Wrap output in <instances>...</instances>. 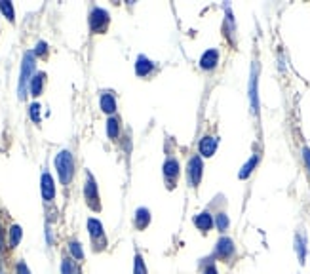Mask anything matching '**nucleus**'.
Instances as JSON below:
<instances>
[{"label": "nucleus", "mask_w": 310, "mask_h": 274, "mask_svg": "<svg viewBox=\"0 0 310 274\" xmlns=\"http://www.w3.org/2000/svg\"><path fill=\"white\" fill-rule=\"evenodd\" d=\"M55 170H57V175H59V181L67 187L72 177H74V158H72V153L70 151H61L57 156H55Z\"/></svg>", "instance_id": "f257e3e1"}, {"label": "nucleus", "mask_w": 310, "mask_h": 274, "mask_svg": "<svg viewBox=\"0 0 310 274\" xmlns=\"http://www.w3.org/2000/svg\"><path fill=\"white\" fill-rule=\"evenodd\" d=\"M35 53L33 51H27L23 55V63H21V75H19V86H18V92H19V99H25L27 94V88L31 84V80L35 77Z\"/></svg>", "instance_id": "f03ea898"}, {"label": "nucleus", "mask_w": 310, "mask_h": 274, "mask_svg": "<svg viewBox=\"0 0 310 274\" xmlns=\"http://www.w3.org/2000/svg\"><path fill=\"white\" fill-rule=\"evenodd\" d=\"M88 232H90V238H92V244H94L95 251L107 248L103 223L99 221V219H95V217H90V219H88Z\"/></svg>", "instance_id": "7ed1b4c3"}, {"label": "nucleus", "mask_w": 310, "mask_h": 274, "mask_svg": "<svg viewBox=\"0 0 310 274\" xmlns=\"http://www.w3.org/2000/svg\"><path fill=\"white\" fill-rule=\"evenodd\" d=\"M90 29H92V33L99 34V33H105L107 31V27L111 23V17H109V12L103 8H97L95 6L92 12H90Z\"/></svg>", "instance_id": "20e7f679"}, {"label": "nucleus", "mask_w": 310, "mask_h": 274, "mask_svg": "<svg viewBox=\"0 0 310 274\" xmlns=\"http://www.w3.org/2000/svg\"><path fill=\"white\" fill-rule=\"evenodd\" d=\"M84 198H86L88 206H90L94 212H99V210H101V204H99V192H97V183H95L92 173H88L86 175V183H84Z\"/></svg>", "instance_id": "39448f33"}, {"label": "nucleus", "mask_w": 310, "mask_h": 274, "mask_svg": "<svg viewBox=\"0 0 310 274\" xmlns=\"http://www.w3.org/2000/svg\"><path fill=\"white\" fill-rule=\"evenodd\" d=\"M202 173H204V164H202V158L198 154H194L189 160V166H187V177H189V183L192 187H198L200 181H202Z\"/></svg>", "instance_id": "423d86ee"}, {"label": "nucleus", "mask_w": 310, "mask_h": 274, "mask_svg": "<svg viewBox=\"0 0 310 274\" xmlns=\"http://www.w3.org/2000/svg\"><path fill=\"white\" fill-rule=\"evenodd\" d=\"M179 162L175 158H168L162 166V175H164L166 183H168V188L175 187V181L179 179Z\"/></svg>", "instance_id": "0eeeda50"}, {"label": "nucleus", "mask_w": 310, "mask_h": 274, "mask_svg": "<svg viewBox=\"0 0 310 274\" xmlns=\"http://www.w3.org/2000/svg\"><path fill=\"white\" fill-rule=\"evenodd\" d=\"M40 192H42L44 202H52L55 198V183H53V177L48 171H44L42 177H40Z\"/></svg>", "instance_id": "6e6552de"}, {"label": "nucleus", "mask_w": 310, "mask_h": 274, "mask_svg": "<svg viewBox=\"0 0 310 274\" xmlns=\"http://www.w3.org/2000/svg\"><path fill=\"white\" fill-rule=\"evenodd\" d=\"M217 151V139L211 135H204L200 139L198 143V153L204 156V158H211Z\"/></svg>", "instance_id": "1a4fd4ad"}, {"label": "nucleus", "mask_w": 310, "mask_h": 274, "mask_svg": "<svg viewBox=\"0 0 310 274\" xmlns=\"http://www.w3.org/2000/svg\"><path fill=\"white\" fill-rule=\"evenodd\" d=\"M250 101H251V112H253V114H257V111H259V97H257V67L251 68Z\"/></svg>", "instance_id": "9d476101"}, {"label": "nucleus", "mask_w": 310, "mask_h": 274, "mask_svg": "<svg viewBox=\"0 0 310 274\" xmlns=\"http://www.w3.org/2000/svg\"><path fill=\"white\" fill-rule=\"evenodd\" d=\"M217 63H219V51L217 50L204 51L202 57H200V67L204 68V71H211V68H215Z\"/></svg>", "instance_id": "9b49d317"}, {"label": "nucleus", "mask_w": 310, "mask_h": 274, "mask_svg": "<svg viewBox=\"0 0 310 274\" xmlns=\"http://www.w3.org/2000/svg\"><path fill=\"white\" fill-rule=\"evenodd\" d=\"M215 253L219 257H223V259H228V257L234 253V242L230 238H226V236L219 238V242H217V248H215Z\"/></svg>", "instance_id": "f8f14e48"}, {"label": "nucleus", "mask_w": 310, "mask_h": 274, "mask_svg": "<svg viewBox=\"0 0 310 274\" xmlns=\"http://www.w3.org/2000/svg\"><path fill=\"white\" fill-rule=\"evenodd\" d=\"M152 71H154V63L145 55H139L137 63H135V75L137 77H148Z\"/></svg>", "instance_id": "ddd939ff"}, {"label": "nucleus", "mask_w": 310, "mask_h": 274, "mask_svg": "<svg viewBox=\"0 0 310 274\" xmlns=\"http://www.w3.org/2000/svg\"><path fill=\"white\" fill-rule=\"evenodd\" d=\"M99 107H101V111L105 114H112V112L116 111V99H114V95L111 92H103V94L99 95Z\"/></svg>", "instance_id": "4468645a"}, {"label": "nucleus", "mask_w": 310, "mask_h": 274, "mask_svg": "<svg viewBox=\"0 0 310 274\" xmlns=\"http://www.w3.org/2000/svg\"><path fill=\"white\" fill-rule=\"evenodd\" d=\"M194 225H196V229L202 232H207L211 227H213V215L209 214V212H202L194 217Z\"/></svg>", "instance_id": "2eb2a0df"}, {"label": "nucleus", "mask_w": 310, "mask_h": 274, "mask_svg": "<svg viewBox=\"0 0 310 274\" xmlns=\"http://www.w3.org/2000/svg\"><path fill=\"white\" fill-rule=\"evenodd\" d=\"M148 225H150V210L148 208H139L135 212V227L139 231H145Z\"/></svg>", "instance_id": "dca6fc26"}, {"label": "nucleus", "mask_w": 310, "mask_h": 274, "mask_svg": "<svg viewBox=\"0 0 310 274\" xmlns=\"http://www.w3.org/2000/svg\"><path fill=\"white\" fill-rule=\"evenodd\" d=\"M44 80H46V75H44V73H36L35 77H33L31 84H29V90H31V95H33V97H38V95L42 94Z\"/></svg>", "instance_id": "f3484780"}, {"label": "nucleus", "mask_w": 310, "mask_h": 274, "mask_svg": "<svg viewBox=\"0 0 310 274\" xmlns=\"http://www.w3.org/2000/svg\"><path fill=\"white\" fill-rule=\"evenodd\" d=\"M107 135L112 141L118 139V135H120V120L114 118V116H111V118L107 120Z\"/></svg>", "instance_id": "a211bd4d"}, {"label": "nucleus", "mask_w": 310, "mask_h": 274, "mask_svg": "<svg viewBox=\"0 0 310 274\" xmlns=\"http://www.w3.org/2000/svg\"><path fill=\"white\" fill-rule=\"evenodd\" d=\"M61 274H82V270L72 257H65L61 263Z\"/></svg>", "instance_id": "6ab92c4d"}, {"label": "nucleus", "mask_w": 310, "mask_h": 274, "mask_svg": "<svg viewBox=\"0 0 310 274\" xmlns=\"http://www.w3.org/2000/svg\"><path fill=\"white\" fill-rule=\"evenodd\" d=\"M23 238V231L19 225H12L10 227V248H18V244Z\"/></svg>", "instance_id": "aec40b11"}, {"label": "nucleus", "mask_w": 310, "mask_h": 274, "mask_svg": "<svg viewBox=\"0 0 310 274\" xmlns=\"http://www.w3.org/2000/svg\"><path fill=\"white\" fill-rule=\"evenodd\" d=\"M257 160H259L257 154H255V156H251L250 160L242 166V171L238 173V177H240V179H248V177H250V173L253 171V168L257 166Z\"/></svg>", "instance_id": "412c9836"}, {"label": "nucleus", "mask_w": 310, "mask_h": 274, "mask_svg": "<svg viewBox=\"0 0 310 274\" xmlns=\"http://www.w3.org/2000/svg\"><path fill=\"white\" fill-rule=\"evenodd\" d=\"M69 249H70V255H72V259H76V261H82V259H84V249H82V246H80V242H78V240H70Z\"/></svg>", "instance_id": "4be33fe9"}, {"label": "nucleus", "mask_w": 310, "mask_h": 274, "mask_svg": "<svg viewBox=\"0 0 310 274\" xmlns=\"http://www.w3.org/2000/svg\"><path fill=\"white\" fill-rule=\"evenodd\" d=\"M0 12L8 17L10 23L16 21V17H14V4H12V2H8V0H0Z\"/></svg>", "instance_id": "5701e85b"}, {"label": "nucleus", "mask_w": 310, "mask_h": 274, "mask_svg": "<svg viewBox=\"0 0 310 274\" xmlns=\"http://www.w3.org/2000/svg\"><path fill=\"white\" fill-rule=\"evenodd\" d=\"M295 249H297V255H299V263H304V255H306V249H304V238L301 234H297L295 238Z\"/></svg>", "instance_id": "b1692460"}, {"label": "nucleus", "mask_w": 310, "mask_h": 274, "mask_svg": "<svg viewBox=\"0 0 310 274\" xmlns=\"http://www.w3.org/2000/svg\"><path fill=\"white\" fill-rule=\"evenodd\" d=\"M133 274H148L146 270V265L143 261L141 253H135V261H133Z\"/></svg>", "instance_id": "393cba45"}, {"label": "nucleus", "mask_w": 310, "mask_h": 274, "mask_svg": "<svg viewBox=\"0 0 310 274\" xmlns=\"http://www.w3.org/2000/svg\"><path fill=\"white\" fill-rule=\"evenodd\" d=\"M29 114H31V120H33L35 124H40V105H38V103H33V105L29 107Z\"/></svg>", "instance_id": "a878e982"}, {"label": "nucleus", "mask_w": 310, "mask_h": 274, "mask_svg": "<svg viewBox=\"0 0 310 274\" xmlns=\"http://www.w3.org/2000/svg\"><path fill=\"white\" fill-rule=\"evenodd\" d=\"M215 225L221 232L226 231V229H228V217H226V214H217Z\"/></svg>", "instance_id": "bb28decb"}, {"label": "nucleus", "mask_w": 310, "mask_h": 274, "mask_svg": "<svg viewBox=\"0 0 310 274\" xmlns=\"http://www.w3.org/2000/svg\"><path fill=\"white\" fill-rule=\"evenodd\" d=\"M46 51H48V44L40 40V42L36 44V50H35V55H46Z\"/></svg>", "instance_id": "cd10ccee"}, {"label": "nucleus", "mask_w": 310, "mask_h": 274, "mask_svg": "<svg viewBox=\"0 0 310 274\" xmlns=\"http://www.w3.org/2000/svg\"><path fill=\"white\" fill-rule=\"evenodd\" d=\"M16 274H31V270H29V266H27L25 261H19L18 266H16Z\"/></svg>", "instance_id": "c85d7f7f"}, {"label": "nucleus", "mask_w": 310, "mask_h": 274, "mask_svg": "<svg viewBox=\"0 0 310 274\" xmlns=\"http://www.w3.org/2000/svg\"><path fill=\"white\" fill-rule=\"evenodd\" d=\"M302 158H304V164H306V168H308V171H310V149H302Z\"/></svg>", "instance_id": "c756f323"}, {"label": "nucleus", "mask_w": 310, "mask_h": 274, "mask_svg": "<svg viewBox=\"0 0 310 274\" xmlns=\"http://www.w3.org/2000/svg\"><path fill=\"white\" fill-rule=\"evenodd\" d=\"M204 274H219V272H217L215 265H213V263H209V265L206 266V270H204Z\"/></svg>", "instance_id": "7c9ffc66"}, {"label": "nucleus", "mask_w": 310, "mask_h": 274, "mask_svg": "<svg viewBox=\"0 0 310 274\" xmlns=\"http://www.w3.org/2000/svg\"><path fill=\"white\" fill-rule=\"evenodd\" d=\"M4 249V231H2V225H0V251Z\"/></svg>", "instance_id": "2f4dec72"}, {"label": "nucleus", "mask_w": 310, "mask_h": 274, "mask_svg": "<svg viewBox=\"0 0 310 274\" xmlns=\"http://www.w3.org/2000/svg\"><path fill=\"white\" fill-rule=\"evenodd\" d=\"M0 274H4V266H2V261H0Z\"/></svg>", "instance_id": "473e14b6"}]
</instances>
